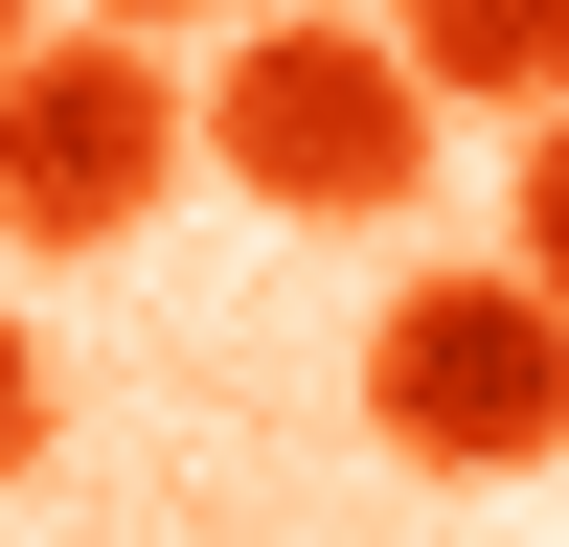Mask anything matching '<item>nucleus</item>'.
<instances>
[{
	"mask_svg": "<svg viewBox=\"0 0 569 547\" xmlns=\"http://www.w3.org/2000/svg\"><path fill=\"white\" fill-rule=\"evenodd\" d=\"M433 69H410L388 23H251L206 69V182H251L273 228H388L410 182H433Z\"/></svg>",
	"mask_w": 569,
	"mask_h": 547,
	"instance_id": "obj_1",
	"label": "nucleus"
},
{
	"mask_svg": "<svg viewBox=\"0 0 569 547\" xmlns=\"http://www.w3.org/2000/svg\"><path fill=\"white\" fill-rule=\"evenodd\" d=\"M365 434L410 479H569V297L525 251L501 274H410L365 319Z\"/></svg>",
	"mask_w": 569,
	"mask_h": 547,
	"instance_id": "obj_2",
	"label": "nucleus"
},
{
	"mask_svg": "<svg viewBox=\"0 0 569 547\" xmlns=\"http://www.w3.org/2000/svg\"><path fill=\"white\" fill-rule=\"evenodd\" d=\"M182 160H206V91L137 23L0 46V228H23V251H137V228L182 206Z\"/></svg>",
	"mask_w": 569,
	"mask_h": 547,
	"instance_id": "obj_3",
	"label": "nucleus"
},
{
	"mask_svg": "<svg viewBox=\"0 0 569 547\" xmlns=\"http://www.w3.org/2000/svg\"><path fill=\"white\" fill-rule=\"evenodd\" d=\"M433 115H569V0H388Z\"/></svg>",
	"mask_w": 569,
	"mask_h": 547,
	"instance_id": "obj_4",
	"label": "nucleus"
},
{
	"mask_svg": "<svg viewBox=\"0 0 569 547\" xmlns=\"http://www.w3.org/2000/svg\"><path fill=\"white\" fill-rule=\"evenodd\" d=\"M46 410H69V365H46V319H0V479H46Z\"/></svg>",
	"mask_w": 569,
	"mask_h": 547,
	"instance_id": "obj_5",
	"label": "nucleus"
},
{
	"mask_svg": "<svg viewBox=\"0 0 569 547\" xmlns=\"http://www.w3.org/2000/svg\"><path fill=\"white\" fill-rule=\"evenodd\" d=\"M525 274L569 297V115H525Z\"/></svg>",
	"mask_w": 569,
	"mask_h": 547,
	"instance_id": "obj_6",
	"label": "nucleus"
},
{
	"mask_svg": "<svg viewBox=\"0 0 569 547\" xmlns=\"http://www.w3.org/2000/svg\"><path fill=\"white\" fill-rule=\"evenodd\" d=\"M69 23H137V46H160V23H228V0H69Z\"/></svg>",
	"mask_w": 569,
	"mask_h": 547,
	"instance_id": "obj_7",
	"label": "nucleus"
},
{
	"mask_svg": "<svg viewBox=\"0 0 569 547\" xmlns=\"http://www.w3.org/2000/svg\"><path fill=\"white\" fill-rule=\"evenodd\" d=\"M46 23H69V0H0V46H46Z\"/></svg>",
	"mask_w": 569,
	"mask_h": 547,
	"instance_id": "obj_8",
	"label": "nucleus"
}]
</instances>
